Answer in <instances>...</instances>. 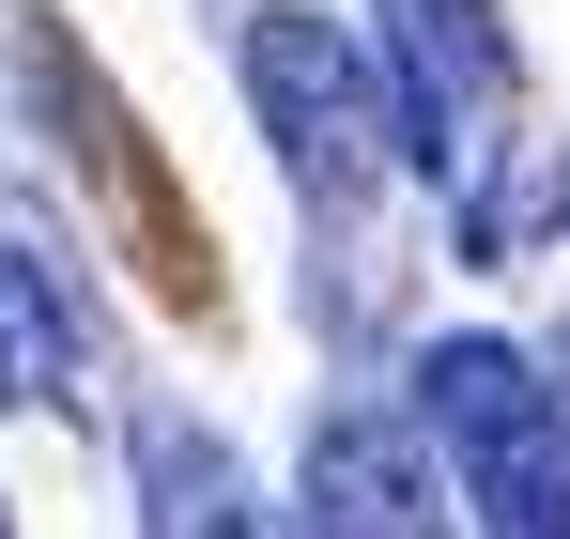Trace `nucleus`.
<instances>
[{
	"label": "nucleus",
	"instance_id": "obj_4",
	"mask_svg": "<svg viewBox=\"0 0 570 539\" xmlns=\"http://www.w3.org/2000/svg\"><path fill=\"white\" fill-rule=\"evenodd\" d=\"M308 539H463L401 401H324L308 416Z\"/></svg>",
	"mask_w": 570,
	"mask_h": 539
},
{
	"label": "nucleus",
	"instance_id": "obj_1",
	"mask_svg": "<svg viewBox=\"0 0 570 539\" xmlns=\"http://www.w3.org/2000/svg\"><path fill=\"white\" fill-rule=\"evenodd\" d=\"M385 16V108L401 155L463 200L478 247H524L540 170H524V78H509V16L493 0H371Z\"/></svg>",
	"mask_w": 570,
	"mask_h": 539
},
{
	"label": "nucleus",
	"instance_id": "obj_2",
	"mask_svg": "<svg viewBox=\"0 0 570 539\" xmlns=\"http://www.w3.org/2000/svg\"><path fill=\"white\" fill-rule=\"evenodd\" d=\"M416 416L463 478L478 539H570V401L540 385V355L509 340H432L416 355Z\"/></svg>",
	"mask_w": 570,
	"mask_h": 539
},
{
	"label": "nucleus",
	"instance_id": "obj_3",
	"mask_svg": "<svg viewBox=\"0 0 570 539\" xmlns=\"http://www.w3.org/2000/svg\"><path fill=\"white\" fill-rule=\"evenodd\" d=\"M247 108H263V139H278V170L324 200V216H355L401 155V108H385V62L340 31V16H247Z\"/></svg>",
	"mask_w": 570,
	"mask_h": 539
},
{
	"label": "nucleus",
	"instance_id": "obj_6",
	"mask_svg": "<svg viewBox=\"0 0 570 539\" xmlns=\"http://www.w3.org/2000/svg\"><path fill=\"white\" fill-rule=\"evenodd\" d=\"M0 401H16V416L94 401V324H78V293L31 263V247H0Z\"/></svg>",
	"mask_w": 570,
	"mask_h": 539
},
{
	"label": "nucleus",
	"instance_id": "obj_5",
	"mask_svg": "<svg viewBox=\"0 0 570 539\" xmlns=\"http://www.w3.org/2000/svg\"><path fill=\"white\" fill-rule=\"evenodd\" d=\"M139 525L155 539H308L293 509H263V478L216 448L200 416H155L139 432Z\"/></svg>",
	"mask_w": 570,
	"mask_h": 539
}]
</instances>
